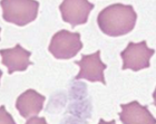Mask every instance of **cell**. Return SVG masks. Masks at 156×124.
Here are the masks:
<instances>
[{
	"mask_svg": "<svg viewBox=\"0 0 156 124\" xmlns=\"http://www.w3.org/2000/svg\"><path fill=\"white\" fill-rule=\"evenodd\" d=\"M137 15L133 6L120 3L108 5L101 10L97 18L101 31L112 37L126 34L134 28Z\"/></svg>",
	"mask_w": 156,
	"mask_h": 124,
	"instance_id": "obj_1",
	"label": "cell"
},
{
	"mask_svg": "<svg viewBox=\"0 0 156 124\" xmlns=\"http://www.w3.org/2000/svg\"><path fill=\"white\" fill-rule=\"evenodd\" d=\"M100 53L98 50L91 54H83L80 60L75 61L80 67L76 79L84 78L91 81L105 83L103 72L107 66L101 59Z\"/></svg>",
	"mask_w": 156,
	"mask_h": 124,
	"instance_id": "obj_6",
	"label": "cell"
},
{
	"mask_svg": "<svg viewBox=\"0 0 156 124\" xmlns=\"http://www.w3.org/2000/svg\"><path fill=\"white\" fill-rule=\"evenodd\" d=\"M122 111L119 115L122 122L126 124H155L156 118L147 106L141 105L137 100L120 105Z\"/></svg>",
	"mask_w": 156,
	"mask_h": 124,
	"instance_id": "obj_7",
	"label": "cell"
},
{
	"mask_svg": "<svg viewBox=\"0 0 156 124\" xmlns=\"http://www.w3.org/2000/svg\"><path fill=\"white\" fill-rule=\"evenodd\" d=\"M1 5L4 21L23 26L36 19L39 3L36 0H1Z\"/></svg>",
	"mask_w": 156,
	"mask_h": 124,
	"instance_id": "obj_2",
	"label": "cell"
},
{
	"mask_svg": "<svg viewBox=\"0 0 156 124\" xmlns=\"http://www.w3.org/2000/svg\"><path fill=\"white\" fill-rule=\"evenodd\" d=\"M0 52L3 63L8 65H27L31 52L23 48L20 44L10 48L2 49Z\"/></svg>",
	"mask_w": 156,
	"mask_h": 124,
	"instance_id": "obj_8",
	"label": "cell"
},
{
	"mask_svg": "<svg viewBox=\"0 0 156 124\" xmlns=\"http://www.w3.org/2000/svg\"><path fill=\"white\" fill-rule=\"evenodd\" d=\"M94 7L88 0H63L59 9L63 21L74 28L87 22Z\"/></svg>",
	"mask_w": 156,
	"mask_h": 124,
	"instance_id": "obj_5",
	"label": "cell"
},
{
	"mask_svg": "<svg viewBox=\"0 0 156 124\" xmlns=\"http://www.w3.org/2000/svg\"><path fill=\"white\" fill-rule=\"evenodd\" d=\"M155 52L154 49L148 47L146 40L137 43L130 41L120 53L123 62L122 69L138 71L148 68Z\"/></svg>",
	"mask_w": 156,
	"mask_h": 124,
	"instance_id": "obj_4",
	"label": "cell"
},
{
	"mask_svg": "<svg viewBox=\"0 0 156 124\" xmlns=\"http://www.w3.org/2000/svg\"><path fill=\"white\" fill-rule=\"evenodd\" d=\"M83 47L79 32L62 29L52 36L48 49L55 58L66 59L76 56Z\"/></svg>",
	"mask_w": 156,
	"mask_h": 124,
	"instance_id": "obj_3",
	"label": "cell"
},
{
	"mask_svg": "<svg viewBox=\"0 0 156 124\" xmlns=\"http://www.w3.org/2000/svg\"><path fill=\"white\" fill-rule=\"evenodd\" d=\"M152 96L154 100L153 104L156 107V86L152 94Z\"/></svg>",
	"mask_w": 156,
	"mask_h": 124,
	"instance_id": "obj_9",
	"label": "cell"
}]
</instances>
